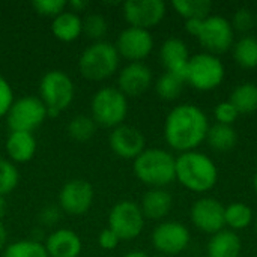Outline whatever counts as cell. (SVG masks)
Masks as SVG:
<instances>
[{
  "label": "cell",
  "instance_id": "obj_1",
  "mask_svg": "<svg viewBox=\"0 0 257 257\" xmlns=\"http://www.w3.org/2000/svg\"><path fill=\"white\" fill-rule=\"evenodd\" d=\"M209 131L208 116L193 104H179L167 114L164 122V137L167 145L182 152L196 151L206 140Z\"/></svg>",
  "mask_w": 257,
  "mask_h": 257
},
{
  "label": "cell",
  "instance_id": "obj_2",
  "mask_svg": "<svg viewBox=\"0 0 257 257\" xmlns=\"http://www.w3.org/2000/svg\"><path fill=\"white\" fill-rule=\"evenodd\" d=\"M176 181L190 191L206 193L215 187L218 169L203 152H182L176 158Z\"/></svg>",
  "mask_w": 257,
  "mask_h": 257
},
{
  "label": "cell",
  "instance_id": "obj_3",
  "mask_svg": "<svg viewBox=\"0 0 257 257\" xmlns=\"http://www.w3.org/2000/svg\"><path fill=\"white\" fill-rule=\"evenodd\" d=\"M134 173L143 184L164 188L176 179V158L164 149H145L134 160Z\"/></svg>",
  "mask_w": 257,
  "mask_h": 257
},
{
  "label": "cell",
  "instance_id": "obj_4",
  "mask_svg": "<svg viewBox=\"0 0 257 257\" xmlns=\"http://www.w3.org/2000/svg\"><path fill=\"white\" fill-rule=\"evenodd\" d=\"M120 56L107 41H98L89 45L78 59L80 74L90 81H101L111 77L119 68Z\"/></svg>",
  "mask_w": 257,
  "mask_h": 257
},
{
  "label": "cell",
  "instance_id": "obj_5",
  "mask_svg": "<svg viewBox=\"0 0 257 257\" xmlns=\"http://www.w3.org/2000/svg\"><path fill=\"white\" fill-rule=\"evenodd\" d=\"M39 93L41 101L47 107L48 117H56L72 104L75 87L66 72L53 69L42 77Z\"/></svg>",
  "mask_w": 257,
  "mask_h": 257
},
{
  "label": "cell",
  "instance_id": "obj_6",
  "mask_svg": "<svg viewBox=\"0 0 257 257\" xmlns=\"http://www.w3.org/2000/svg\"><path fill=\"white\" fill-rule=\"evenodd\" d=\"M90 111L96 125L116 128L128 114V99L117 87H102L93 95Z\"/></svg>",
  "mask_w": 257,
  "mask_h": 257
},
{
  "label": "cell",
  "instance_id": "obj_7",
  "mask_svg": "<svg viewBox=\"0 0 257 257\" xmlns=\"http://www.w3.org/2000/svg\"><path fill=\"white\" fill-rule=\"evenodd\" d=\"M226 75L223 62L211 53H199L190 57L187 69V83L197 90L217 89Z\"/></svg>",
  "mask_w": 257,
  "mask_h": 257
},
{
  "label": "cell",
  "instance_id": "obj_8",
  "mask_svg": "<svg viewBox=\"0 0 257 257\" xmlns=\"http://www.w3.org/2000/svg\"><path fill=\"white\" fill-rule=\"evenodd\" d=\"M48 117L47 107L36 96H23L15 99L6 113V123L11 131L33 133Z\"/></svg>",
  "mask_w": 257,
  "mask_h": 257
},
{
  "label": "cell",
  "instance_id": "obj_9",
  "mask_svg": "<svg viewBox=\"0 0 257 257\" xmlns=\"http://www.w3.org/2000/svg\"><path fill=\"white\" fill-rule=\"evenodd\" d=\"M145 227V217L133 200L117 202L108 214V229H111L120 241H130L137 238Z\"/></svg>",
  "mask_w": 257,
  "mask_h": 257
},
{
  "label": "cell",
  "instance_id": "obj_10",
  "mask_svg": "<svg viewBox=\"0 0 257 257\" xmlns=\"http://www.w3.org/2000/svg\"><path fill=\"white\" fill-rule=\"evenodd\" d=\"M197 38L211 54H220L232 48L235 30L227 18L221 15H209L203 20V26Z\"/></svg>",
  "mask_w": 257,
  "mask_h": 257
},
{
  "label": "cell",
  "instance_id": "obj_11",
  "mask_svg": "<svg viewBox=\"0 0 257 257\" xmlns=\"http://www.w3.org/2000/svg\"><path fill=\"white\" fill-rule=\"evenodd\" d=\"M167 6L163 0H128L123 3V15L131 27L149 30L166 17Z\"/></svg>",
  "mask_w": 257,
  "mask_h": 257
},
{
  "label": "cell",
  "instance_id": "obj_12",
  "mask_svg": "<svg viewBox=\"0 0 257 257\" xmlns=\"http://www.w3.org/2000/svg\"><path fill=\"white\" fill-rule=\"evenodd\" d=\"M154 247L167 256L182 253L190 244V230L179 221H164L152 232Z\"/></svg>",
  "mask_w": 257,
  "mask_h": 257
},
{
  "label": "cell",
  "instance_id": "obj_13",
  "mask_svg": "<svg viewBox=\"0 0 257 257\" xmlns=\"http://www.w3.org/2000/svg\"><path fill=\"white\" fill-rule=\"evenodd\" d=\"M93 187L84 179H72L63 185L59 193V206L69 215L86 214L93 203Z\"/></svg>",
  "mask_w": 257,
  "mask_h": 257
},
{
  "label": "cell",
  "instance_id": "obj_14",
  "mask_svg": "<svg viewBox=\"0 0 257 257\" xmlns=\"http://www.w3.org/2000/svg\"><path fill=\"white\" fill-rule=\"evenodd\" d=\"M114 47L120 57H125L130 62H142L151 54L154 38L149 30L130 26L120 32Z\"/></svg>",
  "mask_w": 257,
  "mask_h": 257
},
{
  "label": "cell",
  "instance_id": "obj_15",
  "mask_svg": "<svg viewBox=\"0 0 257 257\" xmlns=\"http://www.w3.org/2000/svg\"><path fill=\"white\" fill-rule=\"evenodd\" d=\"M193 224L205 233L215 235L224 229V206L214 197H202L191 206Z\"/></svg>",
  "mask_w": 257,
  "mask_h": 257
},
{
  "label": "cell",
  "instance_id": "obj_16",
  "mask_svg": "<svg viewBox=\"0 0 257 257\" xmlns=\"http://www.w3.org/2000/svg\"><path fill=\"white\" fill-rule=\"evenodd\" d=\"M111 151L123 160H136L146 148V139L140 130L131 125H119L110 134Z\"/></svg>",
  "mask_w": 257,
  "mask_h": 257
},
{
  "label": "cell",
  "instance_id": "obj_17",
  "mask_svg": "<svg viewBox=\"0 0 257 257\" xmlns=\"http://www.w3.org/2000/svg\"><path fill=\"white\" fill-rule=\"evenodd\" d=\"M152 83V71L143 62H130L122 68L117 78V89L128 96H140Z\"/></svg>",
  "mask_w": 257,
  "mask_h": 257
},
{
  "label": "cell",
  "instance_id": "obj_18",
  "mask_svg": "<svg viewBox=\"0 0 257 257\" xmlns=\"http://www.w3.org/2000/svg\"><path fill=\"white\" fill-rule=\"evenodd\" d=\"M161 63L167 69V72H172L187 81V69L190 62V53L187 44L179 38H169L164 41L160 50Z\"/></svg>",
  "mask_w": 257,
  "mask_h": 257
},
{
  "label": "cell",
  "instance_id": "obj_19",
  "mask_svg": "<svg viewBox=\"0 0 257 257\" xmlns=\"http://www.w3.org/2000/svg\"><path fill=\"white\" fill-rule=\"evenodd\" d=\"M44 247L50 257H78L83 244L75 232L57 229L44 239Z\"/></svg>",
  "mask_w": 257,
  "mask_h": 257
},
{
  "label": "cell",
  "instance_id": "obj_20",
  "mask_svg": "<svg viewBox=\"0 0 257 257\" xmlns=\"http://www.w3.org/2000/svg\"><path fill=\"white\" fill-rule=\"evenodd\" d=\"M173 197L164 188H151L142 199L140 209L145 218L158 221L169 215L172 211Z\"/></svg>",
  "mask_w": 257,
  "mask_h": 257
},
{
  "label": "cell",
  "instance_id": "obj_21",
  "mask_svg": "<svg viewBox=\"0 0 257 257\" xmlns=\"http://www.w3.org/2000/svg\"><path fill=\"white\" fill-rule=\"evenodd\" d=\"M36 139L33 133L11 131L6 139V154L9 161L14 163H27L36 154Z\"/></svg>",
  "mask_w": 257,
  "mask_h": 257
},
{
  "label": "cell",
  "instance_id": "obj_22",
  "mask_svg": "<svg viewBox=\"0 0 257 257\" xmlns=\"http://www.w3.org/2000/svg\"><path fill=\"white\" fill-rule=\"evenodd\" d=\"M241 250L242 244L238 233L226 229L212 235L206 247L208 257H239Z\"/></svg>",
  "mask_w": 257,
  "mask_h": 257
},
{
  "label": "cell",
  "instance_id": "obj_23",
  "mask_svg": "<svg viewBox=\"0 0 257 257\" xmlns=\"http://www.w3.org/2000/svg\"><path fill=\"white\" fill-rule=\"evenodd\" d=\"M51 32L59 41L72 42L83 33V20L72 11H63L60 15L53 18Z\"/></svg>",
  "mask_w": 257,
  "mask_h": 257
},
{
  "label": "cell",
  "instance_id": "obj_24",
  "mask_svg": "<svg viewBox=\"0 0 257 257\" xmlns=\"http://www.w3.org/2000/svg\"><path fill=\"white\" fill-rule=\"evenodd\" d=\"M229 101L239 114L254 113L257 110V86L253 83H241L232 90Z\"/></svg>",
  "mask_w": 257,
  "mask_h": 257
},
{
  "label": "cell",
  "instance_id": "obj_25",
  "mask_svg": "<svg viewBox=\"0 0 257 257\" xmlns=\"http://www.w3.org/2000/svg\"><path fill=\"white\" fill-rule=\"evenodd\" d=\"M206 140L212 149H215L218 152H227L235 148V145L238 142V134L232 125L215 123V125L209 126Z\"/></svg>",
  "mask_w": 257,
  "mask_h": 257
},
{
  "label": "cell",
  "instance_id": "obj_26",
  "mask_svg": "<svg viewBox=\"0 0 257 257\" xmlns=\"http://www.w3.org/2000/svg\"><path fill=\"white\" fill-rule=\"evenodd\" d=\"M253 221V211L248 205L242 202L230 203L224 208V223L233 232L247 229Z\"/></svg>",
  "mask_w": 257,
  "mask_h": 257
},
{
  "label": "cell",
  "instance_id": "obj_27",
  "mask_svg": "<svg viewBox=\"0 0 257 257\" xmlns=\"http://www.w3.org/2000/svg\"><path fill=\"white\" fill-rule=\"evenodd\" d=\"M236 63L245 69L257 66V39L254 36H242L236 41L233 48Z\"/></svg>",
  "mask_w": 257,
  "mask_h": 257
},
{
  "label": "cell",
  "instance_id": "obj_28",
  "mask_svg": "<svg viewBox=\"0 0 257 257\" xmlns=\"http://www.w3.org/2000/svg\"><path fill=\"white\" fill-rule=\"evenodd\" d=\"M172 6L185 20L206 18L212 9V3L209 0H173Z\"/></svg>",
  "mask_w": 257,
  "mask_h": 257
},
{
  "label": "cell",
  "instance_id": "obj_29",
  "mask_svg": "<svg viewBox=\"0 0 257 257\" xmlns=\"http://www.w3.org/2000/svg\"><path fill=\"white\" fill-rule=\"evenodd\" d=\"M3 257H50L44 244L26 239V241H15L8 245L3 251Z\"/></svg>",
  "mask_w": 257,
  "mask_h": 257
},
{
  "label": "cell",
  "instance_id": "obj_30",
  "mask_svg": "<svg viewBox=\"0 0 257 257\" xmlns=\"http://www.w3.org/2000/svg\"><path fill=\"white\" fill-rule=\"evenodd\" d=\"M184 83L185 81L182 78H179L178 75L166 71L157 80L155 89H157V93H158V96L161 99H164V101H173V99H176L181 95L182 87H184Z\"/></svg>",
  "mask_w": 257,
  "mask_h": 257
},
{
  "label": "cell",
  "instance_id": "obj_31",
  "mask_svg": "<svg viewBox=\"0 0 257 257\" xmlns=\"http://www.w3.org/2000/svg\"><path fill=\"white\" fill-rule=\"evenodd\" d=\"M96 131V123L92 116L78 114L68 123V134L77 142H87L93 137Z\"/></svg>",
  "mask_w": 257,
  "mask_h": 257
},
{
  "label": "cell",
  "instance_id": "obj_32",
  "mask_svg": "<svg viewBox=\"0 0 257 257\" xmlns=\"http://www.w3.org/2000/svg\"><path fill=\"white\" fill-rule=\"evenodd\" d=\"M20 181L18 170L15 164L9 160L0 158V196H8L12 193Z\"/></svg>",
  "mask_w": 257,
  "mask_h": 257
},
{
  "label": "cell",
  "instance_id": "obj_33",
  "mask_svg": "<svg viewBox=\"0 0 257 257\" xmlns=\"http://www.w3.org/2000/svg\"><path fill=\"white\" fill-rule=\"evenodd\" d=\"M107 30L108 23L101 14H89L83 21V32H86L90 39H95V42L102 41Z\"/></svg>",
  "mask_w": 257,
  "mask_h": 257
},
{
  "label": "cell",
  "instance_id": "obj_34",
  "mask_svg": "<svg viewBox=\"0 0 257 257\" xmlns=\"http://www.w3.org/2000/svg\"><path fill=\"white\" fill-rule=\"evenodd\" d=\"M230 24H232L233 30L245 33L256 26V14L250 8H245V6L238 8L232 17Z\"/></svg>",
  "mask_w": 257,
  "mask_h": 257
},
{
  "label": "cell",
  "instance_id": "obj_35",
  "mask_svg": "<svg viewBox=\"0 0 257 257\" xmlns=\"http://www.w3.org/2000/svg\"><path fill=\"white\" fill-rule=\"evenodd\" d=\"M66 6L68 2L65 0H35L32 3V8L36 11V14H39L41 17H51V18L60 15Z\"/></svg>",
  "mask_w": 257,
  "mask_h": 257
},
{
  "label": "cell",
  "instance_id": "obj_36",
  "mask_svg": "<svg viewBox=\"0 0 257 257\" xmlns=\"http://www.w3.org/2000/svg\"><path fill=\"white\" fill-rule=\"evenodd\" d=\"M214 116L217 119V123H221V125H233L235 120L238 119L239 113H238V110L235 108V105L230 101H223V102H220V104L215 105Z\"/></svg>",
  "mask_w": 257,
  "mask_h": 257
},
{
  "label": "cell",
  "instance_id": "obj_37",
  "mask_svg": "<svg viewBox=\"0 0 257 257\" xmlns=\"http://www.w3.org/2000/svg\"><path fill=\"white\" fill-rule=\"evenodd\" d=\"M14 90L11 87V84L8 83V80L0 74V117L6 116V113L9 111L12 102H14Z\"/></svg>",
  "mask_w": 257,
  "mask_h": 257
},
{
  "label": "cell",
  "instance_id": "obj_38",
  "mask_svg": "<svg viewBox=\"0 0 257 257\" xmlns=\"http://www.w3.org/2000/svg\"><path fill=\"white\" fill-rule=\"evenodd\" d=\"M60 220V211L57 206H45L39 214V221L44 227L56 226Z\"/></svg>",
  "mask_w": 257,
  "mask_h": 257
},
{
  "label": "cell",
  "instance_id": "obj_39",
  "mask_svg": "<svg viewBox=\"0 0 257 257\" xmlns=\"http://www.w3.org/2000/svg\"><path fill=\"white\" fill-rule=\"evenodd\" d=\"M119 242H120V238L108 227L101 230V233L98 236V244L104 250H114L119 245Z\"/></svg>",
  "mask_w": 257,
  "mask_h": 257
},
{
  "label": "cell",
  "instance_id": "obj_40",
  "mask_svg": "<svg viewBox=\"0 0 257 257\" xmlns=\"http://www.w3.org/2000/svg\"><path fill=\"white\" fill-rule=\"evenodd\" d=\"M203 20L205 18H190V20H185V30L190 35L197 38L200 35L202 26H203Z\"/></svg>",
  "mask_w": 257,
  "mask_h": 257
},
{
  "label": "cell",
  "instance_id": "obj_41",
  "mask_svg": "<svg viewBox=\"0 0 257 257\" xmlns=\"http://www.w3.org/2000/svg\"><path fill=\"white\" fill-rule=\"evenodd\" d=\"M69 6H71V9H72V12H80V11H84L87 6H89V3L87 2H83V0H72V2H69L68 3Z\"/></svg>",
  "mask_w": 257,
  "mask_h": 257
},
{
  "label": "cell",
  "instance_id": "obj_42",
  "mask_svg": "<svg viewBox=\"0 0 257 257\" xmlns=\"http://www.w3.org/2000/svg\"><path fill=\"white\" fill-rule=\"evenodd\" d=\"M6 241H8V233H6L5 224L0 221V251H3V248L6 245Z\"/></svg>",
  "mask_w": 257,
  "mask_h": 257
},
{
  "label": "cell",
  "instance_id": "obj_43",
  "mask_svg": "<svg viewBox=\"0 0 257 257\" xmlns=\"http://www.w3.org/2000/svg\"><path fill=\"white\" fill-rule=\"evenodd\" d=\"M6 209H8V205H6V199L3 196H0V221L3 220V217L6 215Z\"/></svg>",
  "mask_w": 257,
  "mask_h": 257
},
{
  "label": "cell",
  "instance_id": "obj_44",
  "mask_svg": "<svg viewBox=\"0 0 257 257\" xmlns=\"http://www.w3.org/2000/svg\"><path fill=\"white\" fill-rule=\"evenodd\" d=\"M122 257H149L145 251H140V250H134V251H130V253H126L125 256Z\"/></svg>",
  "mask_w": 257,
  "mask_h": 257
},
{
  "label": "cell",
  "instance_id": "obj_45",
  "mask_svg": "<svg viewBox=\"0 0 257 257\" xmlns=\"http://www.w3.org/2000/svg\"><path fill=\"white\" fill-rule=\"evenodd\" d=\"M253 187H254V191L257 193V172L256 175H254V178H253Z\"/></svg>",
  "mask_w": 257,
  "mask_h": 257
},
{
  "label": "cell",
  "instance_id": "obj_46",
  "mask_svg": "<svg viewBox=\"0 0 257 257\" xmlns=\"http://www.w3.org/2000/svg\"><path fill=\"white\" fill-rule=\"evenodd\" d=\"M256 27H257V12H256Z\"/></svg>",
  "mask_w": 257,
  "mask_h": 257
},
{
  "label": "cell",
  "instance_id": "obj_47",
  "mask_svg": "<svg viewBox=\"0 0 257 257\" xmlns=\"http://www.w3.org/2000/svg\"><path fill=\"white\" fill-rule=\"evenodd\" d=\"M256 232H257V221H256Z\"/></svg>",
  "mask_w": 257,
  "mask_h": 257
},
{
  "label": "cell",
  "instance_id": "obj_48",
  "mask_svg": "<svg viewBox=\"0 0 257 257\" xmlns=\"http://www.w3.org/2000/svg\"><path fill=\"white\" fill-rule=\"evenodd\" d=\"M256 257H257V256H256Z\"/></svg>",
  "mask_w": 257,
  "mask_h": 257
}]
</instances>
